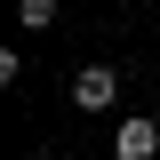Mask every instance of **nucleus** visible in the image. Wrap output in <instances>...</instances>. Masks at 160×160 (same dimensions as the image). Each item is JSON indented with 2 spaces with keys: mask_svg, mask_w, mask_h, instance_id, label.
Listing matches in <instances>:
<instances>
[{
  "mask_svg": "<svg viewBox=\"0 0 160 160\" xmlns=\"http://www.w3.org/2000/svg\"><path fill=\"white\" fill-rule=\"evenodd\" d=\"M16 16L32 24V32H40V24H56V0H16Z\"/></svg>",
  "mask_w": 160,
  "mask_h": 160,
  "instance_id": "3",
  "label": "nucleus"
},
{
  "mask_svg": "<svg viewBox=\"0 0 160 160\" xmlns=\"http://www.w3.org/2000/svg\"><path fill=\"white\" fill-rule=\"evenodd\" d=\"M112 152L120 160H152L160 152V120H120V128H112Z\"/></svg>",
  "mask_w": 160,
  "mask_h": 160,
  "instance_id": "2",
  "label": "nucleus"
},
{
  "mask_svg": "<svg viewBox=\"0 0 160 160\" xmlns=\"http://www.w3.org/2000/svg\"><path fill=\"white\" fill-rule=\"evenodd\" d=\"M72 104L80 112H112L120 104V64H80L72 72Z\"/></svg>",
  "mask_w": 160,
  "mask_h": 160,
  "instance_id": "1",
  "label": "nucleus"
}]
</instances>
